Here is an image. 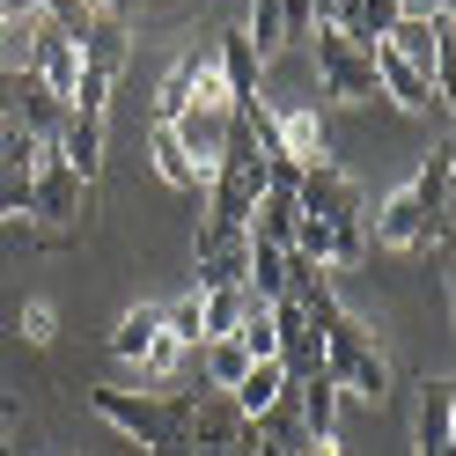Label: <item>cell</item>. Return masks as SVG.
Here are the masks:
<instances>
[{"label": "cell", "mask_w": 456, "mask_h": 456, "mask_svg": "<svg viewBox=\"0 0 456 456\" xmlns=\"http://www.w3.org/2000/svg\"><path fill=\"white\" fill-rule=\"evenodd\" d=\"M81 207H89V184H81L52 148H37V162H30V207H22V214H37V221H45V236L60 243L67 228L81 221Z\"/></svg>", "instance_id": "cell-1"}, {"label": "cell", "mask_w": 456, "mask_h": 456, "mask_svg": "<svg viewBox=\"0 0 456 456\" xmlns=\"http://www.w3.org/2000/svg\"><path fill=\"white\" fill-rule=\"evenodd\" d=\"M309 45H317V81H324V96L338 103H368L376 96V74H368V52L346 37V30H331V22H317L309 30Z\"/></svg>", "instance_id": "cell-2"}, {"label": "cell", "mask_w": 456, "mask_h": 456, "mask_svg": "<svg viewBox=\"0 0 456 456\" xmlns=\"http://www.w3.org/2000/svg\"><path fill=\"white\" fill-rule=\"evenodd\" d=\"M30 81H45L60 103H74V81H81V37L67 30V22H52L45 8L30 22Z\"/></svg>", "instance_id": "cell-3"}, {"label": "cell", "mask_w": 456, "mask_h": 456, "mask_svg": "<svg viewBox=\"0 0 456 456\" xmlns=\"http://www.w3.org/2000/svg\"><path fill=\"white\" fill-rule=\"evenodd\" d=\"M383 45H390L405 67H419V74L449 96V15H397Z\"/></svg>", "instance_id": "cell-4"}, {"label": "cell", "mask_w": 456, "mask_h": 456, "mask_svg": "<svg viewBox=\"0 0 456 456\" xmlns=\"http://www.w3.org/2000/svg\"><path fill=\"white\" fill-rule=\"evenodd\" d=\"M295 207L317 214V221H368V191L338 162H317V169H302V177H295Z\"/></svg>", "instance_id": "cell-5"}, {"label": "cell", "mask_w": 456, "mask_h": 456, "mask_svg": "<svg viewBox=\"0 0 456 456\" xmlns=\"http://www.w3.org/2000/svg\"><path fill=\"white\" fill-rule=\"evenodd\" d=\"M273 162H288V169H317V162H331V133H324V118H317V103L273 110Z\"/></svg>", "instance_id": "cell-6"}, {"label": "cell", "mask_w": 456, "mask_h": 456, "mask_svg": "<svg viewBox=\"0 0 456 456\" xmlns=\"http://www.w3.org/2000/svg\"><path fill=\"white\" fill-rule=\"evenodd\" d=\"M368 74H376V96H390L397 110H442V118H449V96L419 67H405L390 45H368Z\"/></svg>", "instance_id": "cell-7"}, {"label": "cell", "mask_w": 456, "mask_h": 456, "mask_svg": "<svg viewBox=\"0 0 456 456\" xmlns=\"http://www.w3.org/2000/svg\"><path fill=\"white\" fill-rule=\"evenodd\" d=\"M126 60H133V30H126V15H118V8H96V15H89V30H81V74L118 81Z\"/></svg>", "instance_id": "cell-8"}, {"label": "cell", "mask_w": 456, "mask_h": 456, "mask_svg": "<svg viewBox=\"0 0 456 456\" xmlns=\"http://www.w3.org/2000/svg\"><path fill=\"white\" fill-rule=\"evenodd\" d=\"M412 449H419V456H449V449H456V383H449V376H427V383H419Z\"/></svg>", "instance_id": "cell-9"}, {"label": "cell", "mask_w": 456, "mask_h": 456, "mask_svg": "<svg viewBox=\"0 0 456 456\" xmlns=\"http://www.w3.org/2000/svg\"><path fill=\"white\" fill-rule=\"evenodd\" d=\"M243 265H250V236L243 228H199V288H243Z\"/></svg>", "instance_id": "cell-10"}, {"label": "cell", "mask_w": 456, "mask_h": 456, "mask_svg": "<svg viewBox=\"0 0 456 456\" xmlns=\"http://www.w3.org/2000/svg\"><path fill=\"white\" fill-rule=\"evenodd\" d=\"M236 435H243V412L228 405V390H207V383H199L191 405H184V442H191V449H228Z\"/></svg>", "instance_id": "cell-11"}, {"label": "cell", "mask_w": 456, "mask_h": 456, "mask_svg": "<svg viewBox=\"0 0 456 456\" xmlns=\"http://www.w3.org/2000/svg\"><path fill=\"white\" fill-rule=\"evenodd\" d=\"M228 118H236V110H184V118H169V133H177V148L191 155V169H199L207 184H214V162H221Z\"/></svg>", "instance_id": "cell-12"}, {"label": "cell", "mask_w": 456, "mask_h": 456, "mask_svg": "<svg viewBox=\"0 0 456 456\" xmlns=\"http://www.w3.org/2000/svg\"><path fill=\"white\" fill-rule=\"evenodd\" d=\"M52 155H60L81 184H96V177H103V118H89V110H67L60 140H52Z\"/></svg>", "instance_id": "cell-13"}, {"label": "cell", "mask_w": 456, "mask_h": 456, "mask_svg": "<svg viewBox=\"0 0 456 456\" xmlns=\"http://www.w3.org/2000/svg\"><path fill=\"white\" fill-rule=\"evenodd\" d=\"M8 110H15V118H22V133H30L37 148H52V140H60V126H67V103L52 96L45 81H30V74L15 81V103H8Z\"/></svg>", "instance_id": "cell-14"}, {"label": "cell", "mask_w": 456, "mask_h": 456, "mask_svg": "<svg viewBox=\"0 0 456 456\" xmlns=\"http://www.w3.org/2000/svg\"><path fill=\"white\" fill-rule=\"evenodd\" d=\"M280 397H288V368H280V361H250L236 376V390H228V405H236L243 419H265Z\"/></svg>", "instance_id": "cell-15"}, {"label": "cell", "mask_w": 456, "mask_h": 456, "mask_svg": "<svg viewBox=\"0 0 456 456\" xmlns=\"http://www.w3.org/2000/svg\"><path fill=\"white\" fill-rule=\"evenodd\" d=\"M214 60H221V81H228V96H236V110L243 103H258V52H250V37L243 30H221L214 37Z\"/></svg>", "instance_id": "cell-16"}, {"label": "cell", "mask_w": 456, "mask_h": 456, "mask_svg": "<svg viewBox=\"0 0 456 456\" xmlns=\"http://www.w3.org/2000/svg\"><path fill=\"white\" fill-rule=\"evenodd\" d=\"M376 250H397V258H419V207L412 191L397 184L383 207H376Z\"/></svg>", "instance_id": "cell-17"}, {"label": "cell", "mask_w": 456, "mask_h": 456, "mask_svg": "<svg viewBox=\"0 0 456 456\" xmlns=\"http://www.w3.org/2000/svg\"><path fill=\"white\" fill-rule=\"evenodd\" d=\"M295 419H302V435H338V383L324 368L295 383Z\"/></svg>", "instance_id": "cell-18"}, {"label": "cell", "mask_w": 456, "mask_h": 456, "mask_svg": "<svg viewBox=\"0 0 456 456\" xmlns=\"http://www.w3.org/2000/svg\"><path fill=\"white\" fill-rule=\"evenodd\" d=\"M148 155H155V169H162V184H177V191H191V199H207V177L191 169V155L177 148V133H169V126L148 133Z\"/></svg>", "instance_id": "cell-19"}, {"label": "cell", "mask_w": 456, "mask_h": 456, "mask_svg": "<svg viewBox=\"0 0 456 456\" xmlns=\"http://www.w3.org/2000/svg\"><path fill=\"white\" fill-rule=\"evenodd\" d=\"M243 288H199V324H207V338H236V324H243ZM199 338V346H207Z\"/></svg>", "instance_id": "cell-20"}, {"label": "cell", "mask_w": 456, "mask_h": 456, "mask_svg": "<svg viewBox=\"0 0 456 456\" xmlns=\"http://www.w3.org/2000/svg\"><path fill=\"white\" fill-rule=\"evenodd\" d=\"M155 331H162V309H155V302H140V309H126V317L110 324V354H118V361H140Z\"/></svg>", "instance_id": "cell-21"}, {"label": "cell", "mask_w": 456, "mask_h": 456, "mask_svg": "<svg viewBox=\"0 0 456 456\" xmlns=\"http://www.w3.org/2000/svg\"><path fill=\"white\" fill-rule=\"evenodd\" d=\"M236 346H243L250 361H280V331H273V302H258V295L243 302V324H236Z\"/></svg>", "instance_id": "cell-22"}, {"label": "cell", "mask_w": 456, "mask_h": 456, "mask_svg": "<svg viewBox=\"0 0 456 456\" xmlns=\"http://www.w3.org/2000/svg\"><path fill=\"white\" fill-rule=\"evenodd\" d=\"M243 37H250V52H258V67H273L280 52H288V22H280V0H258V8H250Z\"/></svg>", "instance_id": "cell-23"}, {"label": "cell", "mask_w": 456, "mask_h": 456, "mask_svg": "<svg viewBox=\"0 0 456 456\" xmlns=\"http://www.w3.org/2000/svg\"><path fill=\"white\" fill-rule=\"evenodd\" d=\"M199 361H207V390H236V376L250 368V354L236 346V338H207V346H199Z\"/></svg>", "instance_id": "cell-24"}, {"label": "cell", "mask_w": 456, "mask_h": 456, "mask_svg": "<svg viewBox=\"0 0 456 456\" xmlns=\"http://www.w3.org/2000/svg\"><path fill=\"white\" fill-rule=\"evenodd\" d=\"M184 354H191V346H177V338H169V331H155V338H148V354H140V376L169 390V383L184 376Z\"/></svg>", "instance_id": "cell-25"}, {"label": "cell", "mask_w": 456, "mask_h": 456, "mask_svg": "<svg viewBox=\"0 0 456 456\" xmlns=\"http://www.w3.org/2000/svg\"><path fill=\"white\" fill-rule=\"evenodd\" d=\"M162 331L177 338V346H191V354H199V338H207V324H199V288H191V295H177V302L162 309Z\"/></svg>", "instance_id": "cell-26"}, {"label": "cell", "mask_w": 456, "mask_h": 456, "mask_svg": "<svg viewBox=\"0 0 456 456\" xmlns=\"http://www.w3.org/2000/svg\"><path fill=\"white\" fill-rule=\"evenodd\" d=\"M184 96H191V52L177 67L162 74V96H155V126H169V118H184Z\"/></svg>", "instance_id": "cell-27"}, {"label": "cell", "mask_w": 456, "mask_h": 456, "mask_svg": "<svg viewBox=\"0 0 456 456\" xmlns=\"http://www.w3.org/2000/svg\"><path fill=\"white\" fill-rule=\"evenodd\" d=\"M15 331L30 338V346H52V331H60V317H52V302H30V309L15 317Z\"/></svg>", "instance_id": "cell-28"}, {"label": "cell", "mask_w": 456, "mask_h": 456, "mask_svg": "<svg viewBox=\"0 0 456 456\" xmlns=\"http://www.w3.org/2000/svg\"><path fill=\"white\" fill-rule=\"evenodd\" d=\"M280 22H288V45L317 30V0H280Z\"/></svg>", "instance_id": "cell-29"}, {"label": "cell", "mask_w": 456, "mask_h": 456, "mask_svg": "<svg viewBox=\"0 0 456 456\" xmlns=\"http://www.w3.org/2000/svg\"><path fill=\"white\" fill-rule=\"evenodd\" d=\"M45 0H0V15H37Z\"/></svg>", "instance_id": "cell-30"}, {"label": "cell", "mask_w": 456, "mask_h": 456, "mask_svg": "<svg viewBox=\"0 0 456 456\" xmlns=\"http://www.w3.org/2000/svg\"><path fill=\"white\" fill-rule=\"evenodd\" d=\"M0 435H8V405H0Z\"/></svg>", "instance_id": "cell-31"}, {"label": "cell", "mask_w": 456, "mask_h": 456, "mask_svg": "<svg viewBox=\"0 0 456 456\" xmlns=\"http://www.w3.org/2000/svg\"><path fill=\"white\" fill-rule=\"evenodd\" d=\"M0 228H8V207H0Z\"/></svg>", "instance_id": "cell-32"}, {"label": "cell", "mask_w": 456, "mask_h": 456, "mask_svg": "<svg viewBox=\"0 0 456 456\" xmlns=\"http://www.w3.org/2000/svg\"><path fill=\"white\" fill-rule=\"evenodd\" d=\"M0 22H8V15H0Z\"/></svg>", "instance_id": "cell-33"}]
</instances>
